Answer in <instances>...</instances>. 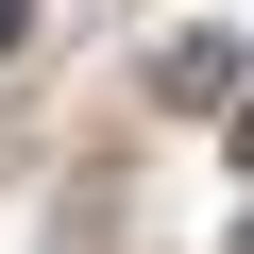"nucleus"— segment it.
Listing matches in <instances>:
<instances>
[{
  "instance_id": "4",
  "label": "nucleus",
  "mask_w": 254,
  "mask_h": 254,
  "mask_svg": "<svg viewBox=\"0 0 254 254\" xmlns=\"http://www.w3.org/2000/svg\"><path fill=\"white\" fill-rule=\"evenodd\" d=\"M237 254H254V237H237Z\"/></svg>"
},
{
  "instance_id": "2",
  "label": "nucleus",
  "mask_w": 254,
  "mask_h": 254,
  "mask_svg": "<svg viewBox=\"0 0 254 254\" xmlns=\"http://www.w3.org/2000/svg\"><path fill=\"white\" fill-rule=\"evenodd\" d=\"M17 34H34V0H0V51H17Z\"/></svg>"
},
{
  "instance_id": "3",
  "label": "nucleus",
  "mask_w": 254,
  "mask_h": 254,
  "mask_svg": "<svg viewBox=\"0 0 254 254\" xmlns=\"http://www.w3.org/2000/svg\"><path fill=\"white\" fill-rule=\"evenodd\" d=\"M237 170H254V102H237Z\"/></svg>"
},
{
  "instance_id": "1",
  "label": "nucleus",
  "mask_w": 254,
  "mask_h": 254,
  "mask_svg": "<svg viewBox=\"0 0 254 254\" xmlns=\"http://www.w3.org/2000/svg\"><path fill=\"white\" fill-rule=\"evenodd\" d=\"M153 85H170V102H237V51H220V34H170Z\"/></svg>"
}]
</instances>
